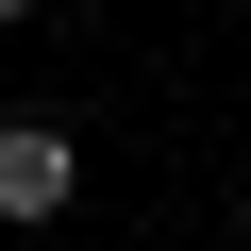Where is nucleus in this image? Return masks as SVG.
<instances>
[{
    "mask_svg": "<svg viewBox=\"0 0 251 251\" xmlns=\"http://www.w3.org/2000/svg\"><path fill=\"white\" fill-rule=\"evenodd\" d=\"M0 17H34V0H0Z\"/></svg>",
    "mask_w": 251,
    "mask_h": 251,
    "instance_id": "nucleus-2",
    "label": "nucleus"
},
{
    "mask_svg": "<svg viewBox=\"0 0 251 251\" xmlns=\"http://www.w3.org/2000/svg\"><path fill=\"white\" fill-rule=\"evenodd\" d=\"M84 201V134H67V117H0V218H67Z\"/></svg>",
    "mask_w": 251,
    "mask_h": 251,
    "instance_id": "nucleus-1",
    "label": "nucleus"
},
{
    "mask_svg": "<svg viewBox=\"0 0 251 251\" xmlns=\"http://www.w3.org/2000/svg\"><path fill=\"white\" fill-rule=\"evenodd\" d=\"M234 234H251V201H234Z\"/></svg>",
    "mask_w": 251,
    "mask_h": 251,
    "instance_id": "nucleus-3",
    "label": "nucleus"
}]
</instances>
